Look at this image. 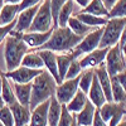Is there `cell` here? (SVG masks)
Returning a JSON list of instances; mask_svg holds the SVG:
<instances>
[{"mask_svg":"<svg viewBox=\"0 0 126 126\" xmlns=\"http://www.w3.org/2000/svg\"><path fill=\"white\" fill-rule=\"evenodd\" d=\"M88 101V97H87V93H85L83 91L78 90L77 93L75 94V96L72 97V100L66 105L67 110L71 112V113H78L83 107H85L86 102Z\"/></svg>","mask_w":126,"mask_h":126,"instance_id":"22","label":"cell"},{"mask_svg":"<svg viewBox=\"0 0 126 126\" xmlns=\"http://www.w3.org/2000/svg\"><path fill=\"white\" fill-rule=\"evenodd\" d=\"M67 0H50V8H52V15H53V28H57V18L61 8L64 5Z\"/></svg>","mask_w":126,"mask_h":126,"instance_id":"37","label":"cell"},{"mask_svg":"<svg viewBox=\"0 0 126 126\" xmlns=\"http://www.w3.org/2000/svg\"><path fill=\"white\" fill-rule=\"evenodd\" d=\"M53 29H50L48 32H27V33H19V35L24 40V43L33 50L42 47L50 38L52 33H53Z\"/></svg>","mask_w":126,"mask_h":126,"instance_id":"12","label":"cell"},{"mask_svg":"<svg viewBox=\"0 0 126 126\" xmlns=\"http://www.w3.org/2000/svg\"><path fill=\"white\" fill-rule=\"evenodd\" d=\"M20 13L19 4H3L0 8V25H8L16 20Z\"/></svg>","mask_w":126,"mask_h":126,"instance_id":"19","label":"cell"},{"mask_svg":"<svg viewBox=\"0 0 126 126\" xmlns=\"http://www.w3.org/2000/svg\"><path fill=\"white\" fill-rule=\"evenodd\" d=\"M25 126H29V125H25Z\"/></svg>","mask_w":126,"mask_h":126,"instance_id":"52","label":"cell"},{"mask_svg":"<svg viewBox=\"0 0 126 126\" xmlns=\"http://www.w3.org/2000/svg\"><path fill=\"white\" fill-rule=\"evenodd\" d=\"M57 85V81L48 71H42V73H39L32 82V97L29 103L30 111L39 103L48 101L53 97L56 94Z\"/></svg>","mask_w":126,"mask_h":126,"instance_id":"2","label":"cell"},{"mask_svg":"<svg viewBox=\"0 0 126 126\" xmlns=\"http://www.w3.org/2000/svg\"><path fill=\"white\" fill-rule=\"evenodd\" d=\"M116 78L119 79V82L121 83V86L124 87V90H125V92H126V68H125L122 72L117 73V75H116Z\"/></svg>","mask_w":126,"mask_h":126,"instance_id":"41","label":"cell"},{"mask_svg":"<svg viewBox=\"0 0 126 126\" xmlns=\"http://www.w3.org/2000/svg\"><path fill=\"white\" fill-rule=\"evenodd\" d=\"M75 1H76V3H77V4L81 6V8H85V6H86L88 3H90V0H75Z\"/></svg>","mask_w":126,"mask_h":126,"instance_id":"45","label":"cell"},{"mask_svg":"<svg viewBox=\"0 0 126 126\" xmlns=\"http://www.w3.org/2000/svg\"><path fill=\"white\" fill-rule=\"evenodd\" d=\"M75 120H76V115L71 113L67 110L66 105H62V113H61V119H59L57 126H71Z\"/></svg>","mask_w":126,"mask_h":126,"instance_id":"35","label":"cell"},{"mask_svg":"<svg viewBox=\"0 0 126 126\" xmlns=\"http://www.w3.org/2000/svg\"><path fill=\"white\" fill-rule=\"evenodd\" d=\"M39 53V56L43 59L44 67L47 68V71L50 73L53 78L57 81V83L59 85V76H58V67H57V54L52 50H35Z\"/></svg>","mask_w":126,"mask_h":126,"instance_id":"17","label":"cell"},{"mask_svg":"<svg viewBox=\"0 0 126 126\" xmlns=\"http://www.w3.org/2000/svg\"><path fill=\"white\" fill-rule=\"evenodd\" d=\"M1 90H3V78H1V72H0V107L4 106V101H3V96H1Z\"/></svg>","mask_w":126,"mask_h":126,"instance_id":"43","label":"cell"},{"mask_svg":"<svg viewBox=\"0 0 126 126\" xmlns=\"http://www.w3.org/2000/svg\"><path fill=\"white\" fill-rule=\"evenodd\" d=\"M3 4H4V0H0V6H1Z\"/></svg>","mask_w":126,"mask_h":126,"instance_id":"50","label":"cell"},{"mask_svg":"<svg viewBox=\"0 0 126 126\" xmlns=\"http://www.w3.org/2000/svg\"><path fill=\"white\" fill-rule=\"evenodd\" d=\"M94 75H96L100 85L103 90V93L106 96L107 102L112 101V92H111V76L109 75V72L106 69V66L105 63L101 66H98L97 68H94Z\"/></svg>","mask_w":126,"mask_h":126,"instance_id":"15","label":"cell"},{"mask_svg":"<svg viewBox=\"0 0 126 126\" xmlns=\"http://www.w3.org/2000/svg\"><path fill=\"white\" fill-rule=\"evenodd\" d=\"M52 25H53V15H52L50 0H44L40 4L28 32H48L53 29Z\"/></svg>","mask_w":126,"mask_h":126,"instance_id":"6","label":"cell"},{"mask_svg":"<svg viewBox=\"0 0 126 126\" xmlns=\"http://www.w3.org/2000/svg\"><path fill=\"white\" fill-rule=\"evenodd\" d=\"M109 18H126V0H117L109 12Z\"/></svg>","mask_w":126,"mask_h":126,"instance_id":"33","label":"cell"},{"mask_svg":"<svg viewBox=\"0 0 126 126\" xmlns=\"http://www.w3.org/2000/svg\"><path fill=\"white\" fill-rule=\"evenodd\" d=\"M50 100L39 103L32 110L29 126H48V110Z\"/></svg>","mask_w":126,"mask_h":126,"instance_id":"13","label":"cell"},{"mask_svg":"<svg viewBox=\"0 0 126 126\" xmlns=\"http://www.w3.org/2000/svg\"><path fill=\"white\" fill-rule=\"evenodd\" d=\"M111 92H112V101L113 102H125L126 101V92L121 83L116 78V76H111Z\"/></svg>","mask_w":126,"mask_h":126,"instance_id":"30","label":"cell"},{"mask_svg":"<svg viewBox=\"0 0 126 126\" xmlns=\"http://www.w3.org/2000/svg\"><path fill=\"white\" fill-rule=\"evenodd\" d=\"M1 78H3V90H1V96H3V101L5 105L10 106L16 101L15 93H14V88L13 85L10 83V79L1 72Z\"/></svg>","mask_w":126,"mask_h":126,"instance_id":"26","label":"cell"},{"mask_svg":"<svg viewBox=\"0 0 126 126\" xmlns=\"http://www.w3.org/2000/svg\"><path fill=\"white\" fill-rule=\"evenodd\" d=\"M43 69H33V68H28V67H24V66H20L13 71H9V72H5L4 75L15 83H30L33 82L34 78L42 73Z\"/></svg>","mask_w":126,"mask_h":126,"instance_id":"10","label":"cell"},{"mask_svg":"<svg viewBox=\"0 0 126 126\" xmlns=\"http://www.w3.org/2000/svg\"><path fill=\"white\" fill-rule=\"evenodd\" d=\"M79 76L76 77V78L64 79L62 83L57 85L54 96H56V98L58 100L59 103L67 105L72 100V97L77 93V91L79 90Z\"/></svg>","mask_w":126,"mask_h":126,"instance_id":"8","label":"cell"},{"mask_svg":"<svg viewBox=\"0 0 126 126\" xmlns=\"http://www.w3.org/2000/svg\"><path fill=\"white\" fill-rule=\"evenodd\" d=\"M38 4H40V0H22L19 4V9H20V12H22L24 9L32 8V6L38 5Z\"/></svg>","mask_w":126,"mask_h":126,"instance_id":"39","label":"cell"},{"mask_svg":"<svg viewBox=\"0 0 126 126\" xmlns=\"http://www.w3.org/2000/svg\"><path fill=\"white\" fill-rule=\"evenodd\" d=\"M62 113V103L58 102L56 96L50 98L49 110H48V126H57Z\"/></svg>","mask_w":126,"mask_h":126,"instance_id":"24","label":"cell"},{"mask_svg":"<svg viewBox=\"0 0 126 126\" xmlns=\"http://www.w3.org/2000/svg\"><path fill=\"white\" fill-rule=\"evenodd\" d=\"M28 53V46L20 38L19 33L12 30L10 34L5 38L4 46V62L6 72L13 71L22 66V61Z\"/></svg>","mask_w":126,"mask_h":126,"instance_id":"3","label":"cell"},{"mask_svg":"<svg viewBox=\"0 0 126 126\" xmlns=\"http://www.w3.org/2000/svg\"><path fill=\"white\" fill-rule=\"evenodd\" d=\"M117 126H126V117H124V119L117 124Z\"/></svg>","mask_w":126,"mask_h":126,"instance_id":"48","label":"cell"},{"mask_svg":"<svg viewBox=\"0 0 126 126\" xmlns=\"http://www.w3.org/2000/svg\"><path fill=\"white\" fill-rule=\"evenodd\" d=\"M91 126H109V124L101 117L98 110H96V112H94V117H93V121H92Z\"/></svg>","mask_w":126,"mask_h":126,"instance_id":"40","label":"cell"},{"mask_svg":"<svg viewBox=\"0 0 126 126\" xmlns=\"http://www.w3.org/2000/svg\"><path fill=\"white\" fill-rule=\"evenodd\" d=\"M13 88L16 101L19 103L29 106L30 103V97H32V82L30 83H13Z\"/></svg>","mask_w":126,"mask_h":126,"instance_id":"20","label":"cell"},{"mask_svg":"<svg viewBox=\"0 0 126 126\" xmlns=\"http://www.w3.org/2000/svg\"><path fill=\"white\" fill-rule=\"evenodd\" d=\"M105 66H106V69L110 76H116L117 73L122 72L126 68L124 53H122L119 43H116L115 46L109 48L106 59H105Z\"/></svg>","mask_w":126,"mask_h":126,"instance_id":"7","label":"cell"},{"mask_svg":"<svg viewBox=\"0 0 126 126\" xmlns=\"http://www.w3.org/2000/svg\"><path fill=\"white\" fill-rule=\"evenodd\" d=\"M120 48H121V50H122V53H124V56L126 57V40H125V43H122V44L120 46Z\"/></svg>","mask_w":126,"mask_h":126,"instance_id":"47","label":"cell"},{"mask_svg":"<svg viewBox=\"0 0 126 126\" xmlns=\"http://www.w3.org/2000/svg\"><path fill=\"white\" fill-rule=\"evenodd\" d=\"M102 3H103L105 6H106V9L110 12V10L113 8V5L117 3V0H102Z\"/></svg>","mask_w":126,"mask_h":126,"instance_id":"42","label":"cell"},{"mask_svg":"<svg viewBox=\"0 0 126 126\" xmlns=\"http://www.w3.org/2000/svg\"><path fill=\"white\" fill-rule=\"evenodd\" d=\"M0 8H1V6H0Z\"/></svg>","mask_w":126,"mask_h":126,"instance_id":"54","label":"cell"},{"mask_svg":"<svg viewBox=\"0 0 126 126\" xmlns=\"http://www.w3.org/2000/svg\"><path fill=\"white\" fill-rule=\"evenodd\" d=\"M22 66L28 67V68H33V69H43L44 63L38 52L32 50V52H28L24 56V58L22 61Z\"/></svg>","mask_w":126,"mask_h":126,"instance_id":"27","label":"cell"},{"mask_svg":"<svg viewBox=\"0 0 126 126\" xmlns=\"http://www.w3.org/2000/svg\"><path fill=\"white\" fill-rule=\"evenodd\" d=\"M67 27H68L75 34L81 35V37H85L86 34L90 33L91 30H93V28H91V27H88V25H86V24H83L81 20H78L75 15H72V18L68 20Z\"/></svg>","mask_w":126,"mask_h":126,"instance_id":"29","label":"cell"},{"mask_svg":"<svg viewBox=\"0 0 126 126\" xmlns=\"http://www.w3.org/2000/svg\"><path fill=\"white\" fill-rule=\"evenodd\" d=\"M125 40H126V25L122 30V34H121V38H120V42H119V44L121 46L122 43H125Z\"/></svg>","mask_w":126,"mask_h":126,"instance_id":"44","label":"cell"},{"mask_svg":"<svg viewBox=\"0 0 126 126\" xmlns=\"http://www.w3.org/2000/svg\"><path fill=\"white\" fill-rule=\"evenodd\" d=\"M83 39V37L75 34L73 32L68 28H54L53 33H52L50 38L46 42V43L33 50H52V52H62V53H68L75 49L78 43Z\"/></svg>","mask_w":126,"mask_h":126,"instance_id":"1","label":"cell"},{"mask_svg":"<svg viewBox=\"0 0 126 126\" xmlns=\"http://www.w3.org/2000/svg\"><path fill=\"white\" fill-rule=\"evenodd\" d=\"M0 126H4V125H3V122H1V121H0Z\"/></svg>","mask_w":126,"mask_h":126,"instance_id":"51","label":"cell"},{"mask_svg":"<svg viewBox=\"0 0 126 126\" xmlns=\"http://www.w3.org/2000/svg\"><path fill=\"white\" fill-rule=\"evenodd\" d=\"M0 121L3 122L4 126H14L13 112L8 105H4L3 107H0Z\"/></svg>","mask_w":126,"mask_h":126,"instance_id":"34","label":"cell"},{"mask_svg":"<svg viewBox=\"0 0 126 126\" xmlns=\"http://www.w3.org/2000/svg\"><path fill=\"white\" fill-rule=\"evenodd\" d=\"M94 77V69H86L79 76V90L85 93H88L90 87L92 85V81Z\"/></svg>","mask_w":126,"mask_h":126,"instance_id":"31","label":"cell"},{"mask_svg":"<svg viewBox=\"0 0 126 126\" xmlns=\"http://www.w3.org/2000/svg\"><path fill=\"white\" fill-rule=\"evenodd\" d=\"M125 117H126V115H125Z\"/></svg>","mask_w":126,"mask_h":126,"instance_id":"53","label":"cell"},{"mask_svg":"<svg viewBox=\"0 0 126 126\" xmlns=\"http://www.w3.org/2000/svg\"><path fill=\"white\" fill-rule=\"evenodd\" d=\"M96 106L91 102L87 101L85 107H83L78 113H76V122L78 126H91L93 117H94V112H96Z\"/></svg>","mask_w":126,"mask_h":126,"instance_id":"18","label":"cell"},{"mask_svg":"<svg viewBox=\"0 0 126 126\" xmlns=\"http://www.w3.org/2000/svg\"><path fill=\"white\" fill-rule=\"evenodd\" d=\"M125 115H126L125 102H116L113 113H112V116L109 121V126H117V124L125 117Z\"/></svg>","mask_w":126,"mask_h":126,"instance_id":"32","label":"cell"},{"mask_svg":"<svg viewBox=\"0 0 126 126\" xmlns=\"http://www.w3.org/2000/svg\"><path fill=\"white\" fill-rule=\"evenodd\" d=\"M40 4L38 5H34L32 8H28V9H24L22 10L19 14H18V18H16V24H15V28L14 30L16 33H27L29 30L32 23L35 18V14L38 12Z\"/></svg>","mask_w":126,"mask_h":126,"instance_id":"11","label":"cell"},{"mask_svg":"<svg viewBox=\"0 0 126 126\" xmlns=\"http://www.w3.org/2000/svg\"><path fill=\"white\" fill-rule=\"evenodd\" d=\"M102 35H103V27L94 28L93 30H91L88 34H86L85 37H83V39L78 43V46L71 52L73 58L78 59L83 54H87V53H90V52L100 48Z\"/></svg>","mask_w":126,"mask_h":126,"instance_id":"5","label":"cell"},{"mask_svg":"<svg viewBox=\"0 0 126 126\" xmlns=\"http://www.w3.org/2000/svg\"><path fill=\"white\" fill-rule=\"evenodd\" d=\"M71 126H78V125H77V122H76V120H75V121H73V124H72Z\"/></svg>","mask_w":126,"mask_h":126,"instance_id":"49","label":"cell"},{"mask_svg":"<svg viewBox=\"0 0 126 126\" xmlns=\"http://www.w3.org/2000/svg\"><path fill=\"white\" fill-rule=\"evenodd\" d=\"M125 25L126 18H109L107 24L103 27V35L100 43V48H110L119 43Z\"/></svg>","mask_w":126,"mask_h":126,"instance_id":"4","label":"cell"},{"mask_svg":"<svg viewBox=\"0 0 126 126\" xmlns=\"http://www.w3.org/2000/svg\"><path fill=\"white\" fill-rule=\"evenodd\" d=\"M72 13H73V0H67L59 10L58 13V18H57V28H64L68 24V20L72 18Z\"/></svg>","mask_w":126,"mask_h":126,"instance_id":"28","label":"cell"},{"mask_svg":"<svg viewBox=\"0 0 126 126\" xmlns=\"http://www.w3.org/2000/svg\"><path fill=\"white\" fill-rule=\"evenodd\" d=\"M87 97H88V101H91L94 106H96V109H100L103 103L107 102L106 96H105L103 90H102V87L100 85V82H98L96 75H94V77H93L92 85H91L90 91L87 93Z\"/></svg>","mask_w":126,"mask_h":126,"instance_id":"16","label":"cell"},{"mask_svg":"<svg viewBox=\"0 0 126 126\" xmlns=\"http://www.w3.org/2000/svg\"><path fill=\"white\" fill-rule=\"evenodd\" d=\"M75 16L81 20L83 24H86L91 28H101L105 27L109 22V18L107 16H98V15H93V14H88V13H77L75 14Z\"/></svg>","mask_w":126,"mask_h":126,"instance_id":"21","label":"cell"},{"mask_svg":"<svg viewBox=\"0 0 126 126\" xmlns=\"http://www.w3.org/2000/svg\"><path fill=\"white\" fill-rule=\"evenodd\" d=\"M73 59H76V58H73L71 52H68V53H63V54H57V67H58V76H59L61 83L64 81L67 71H68V68H69Z\"/></svg>","mask_w":126,"mask_h":126,"instance_id":"23","label":"cell"},{"mask_svg":"<svg viewBox=\"0 0 126 126\" xmlns=\"http://www.w3.org/2000/svg\"><path fill=\"white\" fill-rule=\"evenodd\" d=\"M22 0H4V4H20Z\"/></svg>","mask_w":126,"mask_h":126,"instance_id":"46","label":"cell"},{"mask_svg":"<svg viewBox=\"0 0 126 126\" xmlns=\"http://www.w3.org/2000/svg\"><path fill=\"white\" fill-rule=\"evenodd\" d=\"M82 13H88L98 16H107L109 18V10L103 5L102 0H90V3L81 10Z\"/></svg>","mask_w":126,"mask_h":126,"instance_id":"25","label":"cell"},{"mask_svg":"<svg viewBox=\"0 0 126 126\" xmlns=\"http://www.w3.org/2000/svg\"><path fill=\"white\" fill-rule=\"evenodd\" d=\"M107 52L109 48H97L90 53L82 56V58L79 59V64L82 71H86V69H94L97 68L98 66L103 64L105 59H106L107 56Z\"/></svg>","mask_w":126,"mask_h":126,"instance_id":"9","label":"cell"},{"mask_svg":"<svg viewBox=\"0 0 126 126\" xmlns=\"http://www.w3.org/2000/svg\"><path fill=\"white\" fill-rule=\"evenodd\" d=\"M10 110L13 112V117H14V126H25L29 125L30 121V109L29 106H24V105L19 103L15 101L13 105H10Z\"/></svg>","mask_w":126,"mask_h":126,"instance_id":"14","label":"cell"},{"mask_svg":"<svg viewBox=\"0 0 126 126\" xmlns=\"http://www.w3.org/2000/svg\"><path fill=\"white\" fill-rule=\"evenodd\" d=\"M15 24H16V20H14L13 23H10L8 25H0V44H1L3 40L10 34V32L14 30Z\"/></svg>","mask_w":126,"mask_h":126,"instance_id":"38","label":"cell"},{"mask_svg":"<svg viewBox=\"0 0 126 126\" xmlns=\"http://www.w3.org/2000/svg\"><path fill=\"white\" fill-rule=\"evenodd\" d=\"M82 68H81V64H79V59H73L71 66L67 71V75H66V78L64 79H71V78H76L78 77L81 73H82Z\"/></svg>","mask_w":126,"mask_h":126,"instance_id":"36","label":"cell"}]
</instances>
